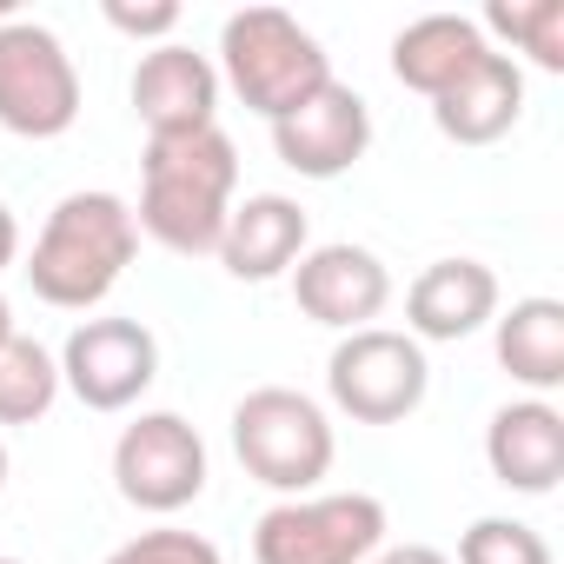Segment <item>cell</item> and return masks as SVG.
Instances as JSON below:
<instances>
[{"label":"cell","mask_w":564,"mask_h":564,"mask_svg":"<svg viewBox=\"0 0 564 564\" xmlns=\"http://www.w3.org/2000/svg\"><path fill=\"white\" fill-rule=\"evenodd\" d=\"M232 193H239V147L226 140L219 120L199 127V133L147 140L133 226H140L147 239H160L166 252L199 259V252H219Z\"/></svg>","instance_id":"1"},{"label":"cell","mask_w":564,"mask_h":564,"mask_svg":"<svg viewBox=\"0 0 564 564\" xmlns=\"http://www.w3.org/2000/svg\"><path fill=\"white\" fill-rule=\"evenodd\" d=\"M133 252H140V226L120 193H100V186L67 193L28 252V286H34V300H47L61 313H87L120 286Z\"/></svg>","instance_id":"2"},{"label":"cell","mask_w":564,"mask_h":564,"mask_svg":"<svg viewBox=\"0 0 564 564\" xmlns=\"http://www.w3.org/2000/svg\"><path fill=\"white\" fill-rule=\"evenodd\" d=\"M219 80L272 127L333 80V61L286 8H239L219 28Z\"/></svg>","instance_id":"3"},{"label":"cell","mask_w":564,"mask_h":564,"mask_svg":"<svg viewBox=\"0 0 564 564\" xmlns=\"http://www.w3.org/2000/svg\"><path fill=\"white\" fill-rule=\"evenodd\" d=\"M232 452L246 465V478H259L279 498H313V485L333 471V425L319 412V399L293 392V386H252L232 405Z\"/></svg>","instance_id":"4"},{"label":"cell","mask_w":564,"mask_h":564,"mask_svg":"<svg viewBox=\"0 0 564 564\" xmlns=\"http://www.w3.org/2000/svg\"><path fill=\"white\" fill-rule=\"evenodd\" d=\"M386 544V505L372 491L279 498L252 524V564H366Z\"/></svg>","instance_id":"5"},{"label":"cell","mask_w":564,"mask_h":564,"mask_svg":"<svg viewBox=\"0 0 564 564\" xmlns=\"http://www.w3.org/2000/svg\"><path fill=\"white\" fill-rule=\"evenodd\" d=\"M326 392L346 419L359 425H399L425 405L432 392V366H425V346L412 333H392V326H366V333H346L326 359Z\"/></svg>","instance_id":"6"},{"label":"cell","mask_w":564,"mask_h":564,"mask_svg":"<svg viewBox=\"0 0 564 564\" xmlns=\"http://www.w3.org/2000/svg\"><path fill=\"white\" fill-rule=\"evenodd\" d=\"M80 120V67L41 21L0 28V127L21 140H61Z\"/></svg>","instance_id":"7"},{"label":"cell","mask_w":564,"mask_h":564,"mask_svg":"<svg viewBox=\"0 0 564 564\" xmlns=\"http://www.w3.org/2000/svg\"><path fill=\"white\" fill-rule=\"evenodd\" d=\"M113 485L133 511L173 518L206 491V438L180 412H140L113 438Z\"/></svg>","instance_id":"8"},{"label":"cell","mask_w":564,"mask_h":564,"mask_svg":"<svg viewBox=\"0 0 564 564\" xmlns=\"http://www.w3.org/2000/svg\"><path fill=\"white\" fill-rule=\"evenodd\" d=\"M160 379V339L140 319H87L61 346V386L87 412H127Z\"/></svg>","instance_id":"9"},{"label":"cell","mask_w":564,"mask_h":564,"mask_svg":"<svg viewBox=\"0 0 564 564\" xmlns=\"http://www.w3.org/2000/svg\"><path fill=\"white\" fill-rule=\"evenodd\" d=\"M293 300L313 326H333V333H366L386 300H392V272L372 246H352V239H333V246H306V259L293 265Z\"/></svg>","instance_id":"10"},{"label":"cell","mask_w":564,"mask_h":564,"mask_svg":"<svg viewBox=\"0 0 564 564\" xmlns=\"http://www.w3.org/2000/svg\"><path fill=\"white\" fill-rule=\"evenodd\" d=\"M366 147H372V107L339 80H326L286 120H272V153L300 180H339L366 160Z\"/></svg>","instance_id":"11"},{"label":"cell","mask_w":564,"mask_h":564,"mask_svg":"<svg viewBox=\"0 0 564 564\" xmlns=\"http://www.w3.org/2000/svg\"><path fill=\"white\" fill-rule=\"evenodd\" d=\"M133 113L147 127V140H173V133H199L219 113V67L180 41H160L153 54H140L133 67Z\"/></svg>","instance_id":"12"},{"label":"cell","mask_w":564,"mask_h":564,"mask_svg":"<svg viewBox=\"0 0 564 564\" xmlns=\"http://www.w3.org/2000/svg\"><path fill=\"white\" fill-rule=\"evenodd\" d=\"M498 319V272L485 259H432L405 286V333L425 346H458Z\"/></svg>","instance_id":"13"},{"label":"cell","mask_w":564,"mask_h":564,"mask_svg":"<svg viewBox=\"0 0 564 564\" xmlns=\"http://www.w3.org/2000/svg\"><path fill=\"white\" fill-rule=\"evenodd\" d=\"M313 246V226H306V206L286 199V193H246L232 199L226 213V232H219V265L246 286H265V279L293 272Z\"/></svg>","instance_id":"14"},{"label":"cell","mask_w":564,"mask_h":564,"mask_svg":"<svg viewBox=\"0 0 564 564\" xmlns=\"http://www.w3.org/2000/svg\"><path fill=\"white\" fill-rule=\"evenodd\" d=\"M485 465L505 491L544 498L564 478V412L551 399H511L485 425Z\"/></svg>","instance_id":"15"},{"label":"cell","mask_w":564,"mask_h":564,"mask_svg":"<svg viewBox=\"0 0 564 564\" xmlns=\"http://www.w3.org/2000/svg\"><path fill=\"white\" fill-rule=\"evenodd\" d=\"M518 113H524V67L511 61V54H485V61H471L438 100H432V127L445 133V140H458V147H491V140H505L511 127H518Z\"/></svg>","instance_id":"16"},{"label":"cell","mask_w":564,"mask_h":564,"mask_svg":"<svg viewBox=\"0 0 564 564\" xmlns=\"http://www.w3.org/2000/svg\"><path fill=\"white\" fill-rule=\"evenodd\" d=\"M485 54H491V41L478 34L471 14H419L412 28L392 34V74H399V87H412L425 100H438Z\"/></svg>","instance_id":"17"},{"label":"cell","mask_w":564,"mask_h":564,"mask_svg":"<svg viewBox=\"0 0 564 564\" xmlns=\"http://www.w3.org/2000/svg\"><path fill=\"white\" fill-rule=\"evenodd\" d=\"M498 333V366L531 392V399H544V392H557L564 386V306L557 300H511V313H498L491 319Z\"/></svg>","instance_id":"18"},{"label":"cell","mask_w":564,"mask_h":564,"mask_svg":"<svg viewBox=\"0 0 564 564\" xmlns=\"http://www.w3.org/2000/svg\"><path fill=\"white\" fill-rule=\"evenodd\" d=\"M54 399H61V359L41 339L14 333L0 346V425H34L54 412Z\"/></svg>","instance_id":"19"},{"label":"cell","mask_w":564,"mask_h":564,"mask_svg":"<svg viewBox=\"0 0 564 564\" xmlns=\"http://www.w3.org/2000/svg\"><path fill=\"white\" fill-rule=\"evenodd\" d=\"M478 34H505L518 54H531V67L564 74V0H491Z\"/></svg>","instance_id":"20"},{"label":"cell","mask_w":564,"mask_h":564,"mask_svg":"<svg viewBox=\"0 0 564 564\" xmlns=\"http://www.w3.org/2000/svg\"><path fill=\"white\" fill-rule=\"evenodd\" d=\"M458 564H551V544L524 518H478L458 538Z\"/></svg>","instance_id":"21"},{"label":"cell","mask_w":564,"mask_h":564,"mask_svg":"<svg viewBox=\"0 0 564 564\" xmlns=\"http://www.w3.org/2000/svg\"><path fill=\"white\" fill-rule=\"evenodd\" d=\"M107 564H226L219 557V544L213 538H199V531H140V538H127L120 551H107Z\"/></svg>","instance_id":"22"},{"label":"cell","mask_w":564,"mask_h":564,"mask_svg":"<svg viewBox=\"0 0 564 564\" xmlns=\"http://www.w3.org/2000/svg\"><path fill=\"white\" fill-rule=\"evenodd\" d=\"M107 28H120V34H133V41H166L173 28H180V8L173 0H153V8H133V0H107Z\"/></svg>","instance_id":"23"},{"label":"cell","mask_w":564,"mask_h":564,"mask_svg":"<svg viewBox=\"0 0 564 564\" xmlns=\"http://www.w3.org/2000/svg\"><path fill=\"white\" fill-rule=\"evenodd\" d=\"M366 564H452L445 551H432V544H379Z\"/></svg>","instance_id":"24"},{"label":"cell","mask_w":564,"mask_h":564,"mask_svg":"<svg viewBox=\"0 0 564 564\" xmlns=\"http://www.w3.org/2000/svg\"><path fill=\"white\" fill-rule=\"evenodd\" d=\"M14 252H21V226H14V213L0 206V272L14 265Z\"/></svg>","instance_id":"25"},{"label":"cell","mask_w":564,"mask_h":564,"mask_svg":"<svg viewBox=\"0 0 564 564\" xmlns=\"http://www.w3.org/2000/svg\"><path fill=\"white\" fill-rule=\"evenodd\" d=\"M14 339V306H8V293H0V346Z\"/></svg>","instance_id":"26"},{"label":"cell","mask_w":564,"mask_h":564,"mask_svg":"<svg viewBox=\"0 0 564 564\" xmlns=\"http://www.w3.org/2000/svg\"><path fill=\"white\" fill-rule=\"evenodd\" d=\"M0 485H8V445H0Z\"/></svg>","instance_id":"27"},{"label":"cell","mask_w":564,"mask_h":564,"mask_svg":"<svg viewBox=\"0 0 564 564\" xmlns=\"http://www.w3.org/2000/svg\"><path fill=\"white\" fill-rule=\"evenodd\" d=\"M0 564H21V557H0Z\"/></svg>","instance_id":"28"}]
</instances>
